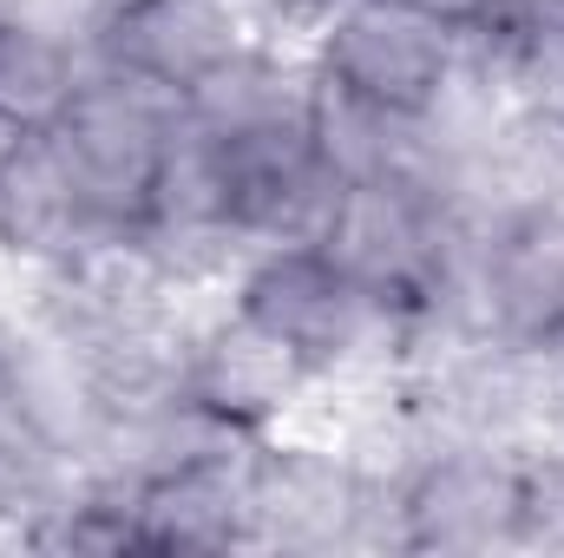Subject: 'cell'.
<instances>
[{
    "instance_id": "cell-16",
    "label": "cell",
    "mask_w": 564,
    "mask_h": 558,
    "mask_svg": "<svg viewBox=\"0 0 564 558\" xmlns=\"http://www.w3.org/2000/svg\"><path fill=\"white\" fill-rule=\"evenodd\" d=\"M73 93H79V40L53 13L0 26V112L7 119L40 132L73 106Z\"/></svg>"
},
{
    "instance_id": "cell-18",
    "label": "cell",
    "mask_w": 564,
    "mask_h": 558,
    "mask_svg": "<svg viewBox=\"0 0 564 558\" xmlns=\"http://www.w3.org/2000/svg\"><path fill=\"white\" fill-rule=\"evenodd\" d=\"M426 13H440V20H453V26H466V20H479L486 7H499V0H414Z\"/></svg>"
},
{
    "instance_id": "cell-17",
    "label": "cell",
    "mask_w": 564,
    "mask_h": 558,
    "mask_svg": "<svg viewBox=\"0 0 564 558\" xmlns=\"http://www.w3.org/2000/svg\"><path fill=\"white\" fill-rule=\"evenodd\" d=\"M26 289H33V264H20V257L0 244V315H7V309H26Z\"/></svg>"
},
{
    "instance_id": "cell-19",
    "label": "cell",
    "mask_w": 564,
    "mask_h": 558,
    "mask_svg": "<svg viewBox=\"0 0 564 558\" xmlns=\"http://www.w3.org/2000/svg\"><path fill=\"white\" fill-rule=\"evenodd\" d=\"M0 440H33L26 427H20V415H13V401H7V375H0ZM40 447V440H33Z\"/></svg>"
},
{
    "instance_id": "cell-13",
    "label": "cell",
    "mask_w": 564,
    "mask_h": 558,
    "mask_svg": "<svg viewBox=\"0 0 564 558\" xmlns=\"http://www.w3.org/2000/svg\"><path fill=\"white\" fill-rule=\"evenodd\" d=\"M93 237H106V230L79 204V191H73V178H66L53 139L46 132H26V144L13 151V164L0 171V244L20 264L46 270V264H66Z\"/></svg>"
},
{
    "instance_id": "cell-9",
    "label": "cell",
    "mask_w": 564,
    "mask_h": 558,
    "mask_svg": "<svg viewBox=\"0 0 564 558\" xmlns=\"http://www.w3.org/2000/svg\"><path fill=\"white\" fill-rule=\"evenodd\" d=\"M0 375H7V401H13L20 427L73 466L112 427V401H106L93 362L59 329H46L33 309L0 315Z\"/></svg>"
},
{
    "instance_id": "cell-20",
    "label": "cell",
    "mask_w": 564,
    "mask_h": 558,
    "mask_svg": "<svg viewBox=\"0 0 564 558\" xmlns=\"http://www.w3.org/2000/svg\"><path fill=\"white\" fill-rule=\"evenodd\" d=\"M20 144H26V126H20V119H7V112H0V171H7V164H13V151H20Z\"/></svg>"
},
{
    "instance_id": "cell-12",
    "label": "cell",
    "mask_w": 564,
    "mask_h": 558,
    "mask_svg": "<svg viewBox=\"0 0 564 558\" xmlns=\"http://www.w3.org/2000/svg\"><path fill=\"white\" fill-rule=\"evenodd\" d=\"M308 99H315V46H282V40H250L184 93V106L224 139L295 126L308 119Z\"/></svg>"
},
{
    "instance_id": "cell-8",
    "label": "cell",
    "mask_w": 564,
    "mask_h": 558,
    "mask_svg": "<svg viewBox=\"0 0 564 558\" xmlns=\"http://www.w3.org/2000/svg\"><path fill=\"white\" fill-rule=\"evenodd\" d=\"M440 184H401V178L348 184L341 217H335V230H328L322 250L355 282H368L375 296L414 309L426 296V282H433V270H440V250H446Z\"/></svg>"
},
{
    "instance_id": "cell-10",
    "label": "cell",
    "mask_w": 564,
    "mask_h": 558,
    "mask_svg": "<svg viewBox=\"0 0 564 558\" xmlns=\"http://www.w3.org/2000/svg\"><path fill=\"white\" fill-rule=\"evenodd\" d=\"M315 388V368L282 342L270 322H257L250 309H217L197 342H191V401H204L210 415L237 420L250 433H270L289 420V408Z\"/></svg>"
},
{
    "instance_id": "cell-6",
    "label": "cell",
    "mask_w": 564,
    "mask_h": 558,
    "mask_svg": "<svg viewBox=\"0 0 564 558\" xmlns=\"http://www.w3.org/2000/svg\"><path fill=\"white\" fill-rule=\"evenodd\" d=\"M224 144H230V178H237V230L257 250H282V244L322 250L328 230H335V217H341L348 184L322 158L308 119L237 132V139H224Z\"/></svg>"
},
{
    "instance_id": "cell-23",
    "label": "cell",
    "mask_w": 564,
    "mask_h": 558,
    "mask_svg": "<svg viewBox=\"0 0 564 558\" xmlns=\"http://www.w3.org/2000/svg\"><path fill=\"white\" fill-rule=\"evenodd\" d=\"M552 13H558V26H564V7H552Z\"/></svg>"
},
{
    "instance_id": "cell-2",
    "label": "cell",
    "mask_w": 564,
    "mask_h": 558,
    "mask_svg": "<svg viewBox=\"0 0 564 558\" xmlns=\"http://www.w3.org/2000/svg\"><path fill=\"white\" fill-rule=\"evenodd\" d=\"M184 93L171 86H151L139 73H119V66H99L79 53V93L73 106L40 126L79 204L93 211V224L112 237V230H144V211H151V178H158V151H164V126L177 119Z\"/></svg>"
},
{
    "instance_id": "cell-24",
    "label": "cell",
    "mask_w": 564,
    "mask_h": 558,
    "mask_svg": "<svg viewBox=\"0 0 564 558\" xmlns=\"http://www.w3.org/2000/svg\"><path fill=\"white\" fill-rule=\"evenodd\" d=\"M558 355H564V342H558Z\"/></svg>"
},
{
    "instance_id": "cell-4",
    "label": "cell",
    "mask_w": 564,
    "mask_h": 558,
    "mask_svg": "<svg viewBox=\"0 0 564 558\" xmlns=\"http://www.w3.org/2000/svg\"><path fill=\"white\" fill-rule=\"evenodd\" d=\"M408 500V539L414 552L440 558H492L525 552L519 519H525V460L473 440H433L414 480L401 486Z\"/></svg>"
},
{
    "instance_id": "cell-7",
    "label": "cell",
    "mask_w": 564,
    "mask_h": 558,
    "mask_svg": "<svg viewBox=\"0 0 564 558\" xmlns=\"http://www.w3.org/2000/svg\"><path fill=\"white\" fill-rule=\"evenodd\" d=\"M368 486L341 453L315 447V440H289V433H263L257 447V552H355L361 533V506Z\"/></svg>"
},
{
    "instance_id": "cell-5",
    "label": "cell",
    "mask_w": 564,
    "mask_h": 558,
    "mask_svg": "<svg viewBox=\"0 0 564 558\" xmlns=\"http://www.w3.org/2000/svg\"><path fill=\"white\" fill-rule=\"evenodd\" d=\"M453 53L459 26L414 0H328L315 20V66L394 112H426Z\"/></svg>"
},
{
    "instance_id": "cell-14",
    "label": "cell",
    "mask_w": 564,
    "mask_h": 558,
    "mask_svg": "<svg viewBox=\"0 0 564 558\" xmlns=\"http://www.w3.org/2000/svg\"><path fill=\"white\" fill-rule=\"evenodd\" d=\"M492 322L506 342H564V204L525 211L492 244Z\"/></svg>"
},
{
    "instance_id": "cell-15",
    "label": "cell",
    "mask_w": 564,
    "mask_h": 558,
    "mask_svg": "<svg viewBox=\"0 0 564 558\" xmlns=\"http://www.w3.org/2000/svg\"><path fill=\"white\" fill-rule=\"evenodd\" d=\"M144 230H237L230 144L217 139L191 106H177V119L164 126V151H158Z\"/></svg>"
},
{
    "instance_id": "cell-11",
    "label": "cell",
    "mask_w": 564,
    "mask_h": 558,
    "mask_svg": "<svg viewBox=\"0 0 564 558\" xmlns=\"http://www.w3.org/2000/svg\"><path fill=\"white\" fill-rule=\"evenodd\" d=\"M257 447L184 466L171 480H151L139 493V533L144 552H257Z\"/></svg>"
},
{
    "instance_id": "cell-22",
    "label": "cell",
    "mask_w": 564,
    "mask_h": 558,
    "mask_svg": "<svg viewBox=\"0 0 564 558\" xmlns=\"http://www.w3.org/2000/svg\"><path fill=\"white\" fill-rule=\"evenodd\" d=\"M270 7H282V13H322L328 0H270Z\"/></svg>"
},
{
    "instance_id": "cell-1",
    "label": "cell",
    "mask_w": 564,
    "mask_h": 558,
    "mask_svg": "<svg viewBox=\"0 0 564 558\" xmlns=\"http://www.w3.org/2000/svg\"><path fill=\"white\" fill-rule=\"evenodd\" d=\"M237 309L270 322L282 342L315 368V382H381L401 375L408 309L355 282L328 250L282 244L257 250L237 277Z\"/></svg>"
},
{
    "instance_id": "cell-21",
    "label": "cell",
    "mask_w": 564,
    "mask_h": 558,
    "mask_svg": "<svg viewBox=\"0 0 564 558\" xmlns=\"http://www.w3.org/2000/svg\"><path fill=\"white\" fill-rule=\"evenodd\" d=\"M46 0H0V26H20V20H40Z\"/></svg>"
},
{
    "instance_id": "cell-3",
    "label": "cell",
    "mask_w": 564,
    "mask_h": 558,
    "mask_svg": "<svg viewBox=\"0 0 564 558\" xmlns=\"http://www.w3.org/2000/svg\"><path fill=\"white\" fill-rule=\"evenodd\" d=\"M276 20H315V13H282L270 0H132V7L93 20L73 40L99 66H119V73L151 79V86L191 93L204 73H217L250 40H276L270 33Z\"/></svg>"
}]
</instances>
